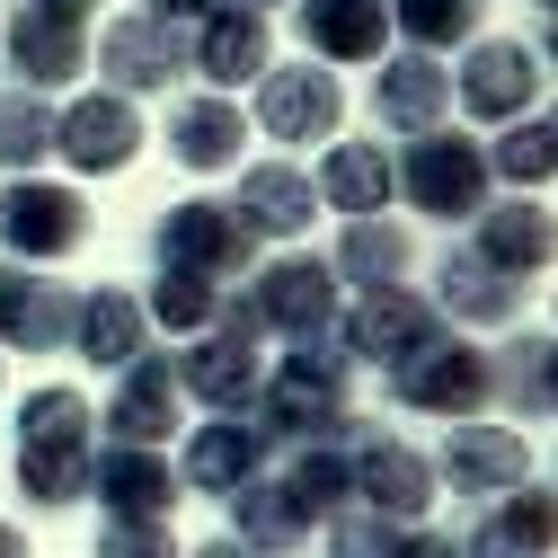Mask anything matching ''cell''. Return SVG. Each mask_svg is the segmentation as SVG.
Returning <instances> with one entry per match:
<instances>
[{
    "label": "cell",
    "instance_id": "35",
    "mask_svg": "<svg viewBox=\"0 0 558 558\" xmlns=\"http://www.w3.org/2000/svg\"><path fill=\"white\" fill-rule=\"evenodd\" d=\"M487 178H506V186L558 178V107H532L523 124H506L497 143H487Z\"/></svg>",
    "mask_w": 558,
    "mask_h": 558
},
{
    "label": "cell",
    "instance_id": "17",
    "mask_svg": "<svg viewBox=\"0 0 558 558\" xmlns=\"http://www.w3.org/2000/svg\"><path fill=\"white\" fill-rule=\"evenodd\" d=\"M89 497L107 506V523H169V506L186 497V487H178V470L160 452L107 444V452H89Z\"/></svg>",
    "mask_w": 558,
    "mask_h": 558
},
{
    "label": "cell",
    "instance_id": "45",
    "mask_svg": "<svg viewBox=\"0 0 558 558\" xmlns=\"http://www.w3.org/2000/svg\"><path fill=\"white\" fill-rule=\"evenodd\" d=\"M240 10H266V0H240Z\"/></svg>",
    "mask_w": 558,
    "mask_h": 558
},
{
    "label": "cell",
    "instance_id": "25",
    "mask_svg": "<svg viewBox=\"0 0 558 558\" xmlns=\"http://www.w3.org/2000/svg\"><path fill=\"white\" fill-rule=\"evenodd\" d=\"M72 311H81V293L53 284V275H0V345H19V355L72 345Z\"/></svg>",
    "mask_w": 558,
    "mask_h": 558
},
{
    "label": "cell",
    "instance_id": "23",
    "mask_svg": "<svg viewBox=\"0 0 558 558\" xmlns=\"http://www.w3.org/2000/svg\"><path fill=\"white\" fill-rule=\"evenodd\" d=\"M178 364L169 355H133L124 373H116V399H107V426H116V444H143V452H160V435L178 426Z\"/></svg>",
    "mask_w": 558,
    "mask_h": 558
},
{
    "label": "cell",
    "instance_id": "33",
    "mask_svg": "<svg viewBox=\"0 0 558 558\" xmlns=\"http://www.w3.org/2000/svg\"><path fill=\"white\" fill-rule=\"evenodd\" d=\"M487 27V0H390V36H408V53H452V45H478Z\"/></svg>",
    "mask_w": 558,
    "mask_h": 558
},
{
    "label": "cell",
    "instance_id": "20",
    "mask_svg": "<svg viewBox=\"0 0 558 558\" xmlns=\"http://www.w3.org/2000/svg\"><path fill=\"white\" fill-rule=\"evenodd\" d=\"M523 293H532V284L497 275V266H487V257L461 240V248H444V257H435V293H426V302H435V319L497 328V319H514V311H523Z\"/></svg>",
    "mask_w": 558,
    "mask_h": 558
},
{
    "label": "cell",
    "instance_id": "4",
    "mask_svg": "<svg viewBox=\"0 0 558 558\" xmlns=\"http://www.w3.org/2000/svg\"><path fill=\"white\" fill-rule=\"evenodd\" d=\"M399 204H416L426 222H478L497 204V178H487V143L470 133H416L408 151H390Z\"/></svg>",
    "mask_w": 558,
    "mask_h": 558
},
{
    "label": "cell",
    "instance_id": "11",
    "mask_svg": "<svg viewBox=\"0 0 558 558\" xmlns=\"http://www.w3.org/2000/svg\"><path fill=\"white\" fill-rule=\"evenodd\" d=\"M345 116V89L319 72V62H266L257 72V124L248 133H275V143H319V133H337Z\"/></svg>",
    "mask_w": 558,
    "mask_h": 558
},
{
    "label": "cell",
    "instance_id": "29",
    "mask_svg": "<svg viewBox=\"0 0 558 558\" xmlns=\"http://www.w3.org/2000/svg\"><path fill=\"white\" fill-rule=\"evenodd\" d=\"M72 345L89 364H107V373H124L133 355L151 345V319H143V293H124V284H98V293H81V311H72Z\"/></svg>",
    "mask_w": 558,
    "mask_h": 558
},
{
    "label": "cell",
    "instance_id": "37",
    "mask_svg": "<svg viewBox=\"0 0 558 558\" xmlns=\"http://www.w3.org/2000/svg\"><path fill=\"white\" fill-rule=\"evenodd\" d=\"M143 319H151V328H169V337H204V328L222 319V284H195V275H151Z\"/></svg>",
    "mask_w": 558,
    "mask_h": 558
},
{
    "label": "cell",
    "instance_id": "34",
    "mask_svg": "<svg viewBox=\"0 0 558 558\" xmlns=\"http://www.w3.org/2000/svg\"><path fill=\"white\" fill-rule=\"evenodd\" d=\"M328 558H461V541L452 532H399V523H373L345 506L328 523Z\"/></svg>",
    "mask_w": 558,
    "mask_h": 558
},
{
    "label": "cell",
    "instance_id": "5",
    "mask_svg": "<svg viewBox=\"0 0 558 558\" xmlns=\"http://www.w3.org/2000/svg\"><path fill=\"white\" fill-rule=\"evenodd\" d=\"M390 399L408 416H452V426H470V416L497 399V364H487V345H461L444 328V337L416 345V355L390 364Z\"/></svg>",
    "mask_w": 558,
    "mask_h": 558
},
{
    "label": "cell",
    "instance_id": "21",
    "mask_svg": "<svg viewBox=\"0 0 558 558\" xmlns=\"http://www.w3.org/2000/svg\"><path fill=\"white\" fill-rule=\"evenodd\" d=\"M558 549V487H506L461 541V558H549Z\"/></svg>",
    "mask_w": 558,
    "mask_h": 558
},
{
    "label": "cell",
    "instance_id": "43",
    "mask_svg": "<svg viewBox=\"0 0 558 558\" xmlns=\"http://www.w3.org/2000/svg\"><path fill=\"white\" fill-rule=\"evenodd\" d=\"M195 558H248V549L240 541H214V549H195Z\"/></svg>",
    "mask_w": 558,
    "mask_h": 558
},
{
    "label": "cell",
    "instance_id": "18",
    "mask_svg": "<svg viewBox=\"0 0 558 558\" xmlns=\"http://www.w3.org/2000/svg\"><path fill=\"white\" fill-rule=\"evenodd\" d=\"M275 62V36H266V10H240V0H222V10H204L195 36H186V72L214 81V98H231L240 81H257Z\"/></svg>",
    "mask_w": 558,
    "mask_h": 558
},
{
    "label": "cell",
    "instance_id": "10",
    "mask_svg": "<svg viewBox=\"0 0 558 558\" xmlns=\"http://www.w3.org/2000/svg\"><path fill=\"white\" fill-rule=\"evenodd\" d=\"M89 240V204L81 186H45V178H10L0 186V248L10 257H72Z\"/></svg>",
    "mask_w": 558,
    "mask_h": 558
},
{
    "label": "cell",
    "instance_id": "7",
    "mask_svg": "<svg viewBox=\"0 0 558 558\" xmlns=\"http://www.w3.org/2000/svg\"><path fill=\"white\" fill-rule=\"evenodd\" d=\"M151 257H160V275L240 284L248 257H257V240H248V222L231 214V204H178V214H160V231H151Z\"/></svg>",
    "mask_w": 558,
    "mask_h": 558
},
{
    "label": "cell",
    "instance_id": "28",
    "mask_svg": "<svg viewBox=\"0 0 558 558\" xmlns=\"http://www.w3.org/2000/svg\"><path fill=\"white\" fill-rule=\"evenodd\" d=\"M240 151H248V116H240L231 98L204 89V98H178V107H169V160H178V169L214 178V169H231Z\"/></svg>",
    "mask_w": 558,
    "mask_h": 558
},
{
    "label": "cell",
    "instance_id": "3",
    "mask_svg": "<svg viewBox=\"0 0 558 558\" xmlns=\"http://www.w3.org/2000/svg\"><path fill=\"white\" fill-rule=\"evenodd\" d=\"M89 399L81 390H27L19 399V487L36 506H72V497H89Z\"/></svg>",
    "mask_w": 558,
    "mask_h": 558
},
{
    "label": "cell",
    "instance_id": "30",
    "mask_svg": "<svg viewBox=\"0 0 558 558\" xmlns=\"http://www.w3.org/2000/svg\"><path fill=\"white\" fill-rule=\"evenodd\" d=\"M311 195H319V204H337V214H355V222H373L381 204H399V178H390V143H337V151L319 160Z\"/></svg>",
    "mask_w": 558,
    "mask_h": 558
},
{
    "label": "cell",
    "instance_id": "47",
    "mask_svg": "<svg viewBox=\"0 0 558 558\" xmlns=\"http://www.w3.org/2000/svg\"><path fill=\"white\" fill-rule=\"evenodd\" d=\"M72 10H89V0H72Z\"/></svg>",
    "mask_w": 558,
    "mask_h": 558
},
{
    "label": "cell",
    "instance_id": "8",
    "mask_svg": "<svg viewBox=\"0 0 558 558\" xmlns=\"http://www.w3.org/2000/svg\"><path fill=\"white\" fill-rule=\"evenodd\" d=\"M426 337H444V319H435V302L416 293V284H381V293H364L355 311H337V355L345 364H399V355H416Z\"/></svg>",
    "mask_w": 558,
    "mask_h": 558
},
{
    "label": "cell",
    "instance_id": "42",
    "mask_svg": "<svg viewBox=\"0 0 558 558\" xmlns=\"http://www.w3.org/2000/svg\"><path fill=\"white\" fill-rule=\"evenodd\" d=\"M0 558H27V541H19V532H10V523H0Z\"/></svg>",
    "mask_w": 558,
    "mask_h": 558
},
{
    "label": "cell",
    "instance_id": "24",
    "mask_svg": "<svg viewBox=\"0 0 558 558\" xmlns=\"http://www.w3.org/2000/svg\"><path fill=\"white\" fill-rule=\"evenodd\" d=\"M293 27L319 53V72L328 62H381L390 53V0H302Z\"/></svg>",
    "mask_w": 558,
    "mask_h": 558
},
{
    "label": "cell",
    "instance_id": "13",
    "mask_svg": "<svg viewBox=\"0 0 558 558\" xmlns=\"http://www.w3.org/2000/svg\"><path fill=\"white\" fill-rule=\"evenodd\" d=\"M169 364H178V399L214 408V416H248L257 408V381H266L257 337H240V328H204L186 355H169Z\"/></svg>",
    "mask_w": 558,
    "mask_h": 558
},
{
    "label": "cell",
    "instance_id": "46",
    "mask_svg": "<svg viewBox=\"0 0 558 558\" xmlns=\"http://www.w3.org/2000/svg\"><path fill=\"white\" fill-rule=\"evenodd\" d=\"M541 10H549V19H558V0H541Z\"/></svg>",
    "mask_w": 558,
    "mask_h": 558
},
{
    "label": "cell",
    "instance_id": "1",
    "mask_svg": "<svg viewBox=\"0 0 558 558\" xmlns=\"http://www.w3.org/2000/svg\"><path fill=\"white\" fill-rule=\"evenodd\" d=\"M248 416L275 444H345L364 426V416H355V364H345L337 345H293V355L257 381Z\"/></svg>",
    "mask_w": 558,
    "mask_h": 558
},
{
    "label": "cell",
    "instance_id": "32",
    "mask_svg": "<svg viewBox=\"0 0 558 558\" xmlns=\"http://www.w3.org/2000/svg\"><path fill=\"white\" fill-rule=\"evenodd\" d=\"M311 532H319V523L302 514V497H293V487L275 478V470H266L257 487H240V497H231V541H240L248 558H284V549H293V541H311Z\"/></svg>",
    "mask_w": 558,
    "mask_h": 558
},
{
    "label": "cell",
    "instance_id": "44",
    "mask_svg": "<svg viewBox=\"0 0 558 558\" xmlns=\"http://www.w3.org/2000/svg\"><path fill=\"white\" fill-rule=\"evenodd\" d=\"M549 408H558V355H549Z\"/></svg>",
    "mask_w": 558,
    "mask_h": 558
},
{
    "label": "cell",
    "instance_id": "12",
    "mask_svg": "<svg viewBox=\"0 0 558 558\" xmlns=\"http://www.w3.org/2000/svg\"><path fill=\"white\" fill-rule=\"evenodd\" d=\"M452 98H461L478 124H523V116L541 107V53L514 45V36H478L470 62H461V81H452Z\"/></svg>",
    "mask_w": 558,
    "mask_h": 558
},
{
    "label": "cell",
    "instance_id": "39",
    "mask_svg": "<svg viewBox=\"0 0 558 558\" xmlns=\"http://www.w3.org/2000/svg\"><path fill=\"white\" fill-rule=\"evenodd\" d=\"M89 558H186V549L169 541V523H98Z\"/></svg>",
    "mask_w": 558,
    "mask_h": 558
},
{
    "label": "cell",
    "instance_id": "22",
    "mask_svg": "<svg viewBox=\"0 0 558 558\" xmlns=\"http://www.w3.org/2000/svg\"><path fill=\"white\" fill-rule=\"evenodd\" d=\"M81 10H10V62H19V89H62V81H81Z\"/></svg>",
    "mask_w": 558,
    "mask_h": 558
},
{
    "label": "cell",
    "instance_id": "27",
    "mask_svg": "<svg viewBox=\"0 0 558 558\" xmlns=\"http://www.w3.org/2000/svg\"><path fill=\"white\" fill-rule=\"evenodd\" d=\"M470 248L497 266V275L532 284V275L558 257V214H549V204H487V214H478V231H470Z\"/></svg>",
    "mask_w": 558,
    "mask_h": 558
},
{
    "label": "cell",
    "instance_id": "2",
    "mask_svg": "<svg viewBox=\"0 0 558 558\" xmlns=\"http://www.w3.org/2000/svg\"><path fill=\"white\" fill-rule=\"evenodd\" d=\"M240 337H293V345H328L337 337V275L328 257H275L257 275H240V293H222V319Z\"/></svg>",
    "mask_w": 558,
    "mask_h": 558
},
{
    "label": "cell",
    "instance_id": "40",
    "mask_svg": "<svg viewBox=\"0 0 558 558\" xmlns=\"http://www.w3.org/2000/svg\"><path fill=\"white\" fill-rule=\"evenodd\" d=\"M204 10H222V0H143V19H169V27H186V19H204Z\"/></svg>",
    "mask_w": 558,
    "mask_h": 558
},
{
    "label": "cell",
    "instance_id": "9",
    "mask_svg": "<svg viewBox=\"0 0 558 558\" xmlns=\"http://www.w3.org/2000/svg\"><path fill=\"white\" fill-rule=\"evenodd\" d=\"M89 62L107 72V98H160V89H178V72H186V27H169V19H107L98 27V45H89Z\"/></svg>",
    "mask_w": 558,
    "mask_h": 558
},
{
    "label": "cell",
    "instance_id": "19",
    "mask_svg": "<svg viewBox=\"0 0 558 558\" xmlns=\"http://www.w3.org/2000/svg\"><path fill=\"white\" fill-rule=\"evenodd\" d=\"M444 107H452V72L435 53H381V72H373V124L390 133H444Z\"/></svg>",
    "mask_w": 558,
    "mask_h": 558
},
{
    "label": "cell",
    "instance_id": "36",
    "mask_svg": "<svg viewBox=\"0 0 558 558\" xmlns=\"http://www.w3.org/2000/svg\"><path fill=\"white\" fill-rule=\"evenodd\" d=\"M549 355H558V337H506V355H487L497 364V399L514 416H549Z\"/></svg>",
    "mask_w": 558,
    "mask_h": 558
},
{
    "label": "cell",
    "instance_id": "6",
    "mask_svg": "<svg viewBox=\"0 0 558 558\" xmlns=\"http://www.w3.org/2000/svg\"><path fill=\"white\" fill-rule=\"evenodd\" d=\"M345 487H355V514L416 532V514L435 506V461L399 435H381V426H355L345 435Z\"/></svg>",
    "mask_w": 558,
    "mask_h": 558
},
{
    "label": "cell",
    "instance_id": "41",
    "mask_svg": "<svg viewBox=\"0 0 558 558\" xmlns=\"http://www.w3.org/2000/svg\"><path fill=\"white\" fill-rule=\"evenodd\" d=\"M532 53H541V72H549V62H558V19L541 27V45H532Z\"/></svg>",
    "mask_w": 558,
    "mask_h": 558
},
{
    "label": "cell",
    "instance_id": "38",
    "mask_svg": "<svg viewBox=\"0 0 558 558\" xmlns=\"http://www.w3.org/2000/svg\"><path fill=\"white\" fill-rule=\"evenodd\" d=\"M53 151V107L36 98V89H0V169H36Z\"/></svg>",
    "mask_w": 558,
    "mask_h": 558
},
{
    "label": "cell",
    "instance_id": "16",
    "mask_svg": "<svg viewBox=\"0 0 558 558\" xmlns=\"http://www.w3.org/2000/svg\"><path fill=\"white\" fill-rule=\"evenodd\" d=\"M53 151L72 160L81 178H116L133 151H143V116H133V98H107V89H81L72 107L53 116Z\"/></svg>",
    "mask_w": 558,
    "mask_h": 558
},
{
    "label": "cell",
    "instance_id": "31",
    "mask_svg": "<svg viewBox=\"0 0 558 558\" xmlns=\"http://www.w3.org/2000/svg\"><path fill=\"white\" fill-rule=\"evenodd\" d=\"M408 266H416V231H408V222H390V214L345 222V240H337V257H328V275H337V284H364V293L408 284Z\"/></svg>",
    "mask_w": 558,
    "mask_h": 558
},
{
    "label": "cell",
    "instance_id": "15",
    "mask_svg": "<svg viewBox=\"0 0 558 558\" xmlns=\"http://www.w3.org/2000/svg\"><path fill=\"white\" fill-rule=\"evenodd\" d=\"M426 461H435V478H444V487H461V497H506V487H523V478H532V444H523L514 426H487V416L452 426Z\"/></svg>",
    "mask_w": 558,
    "mask_h": 558
},
{
    "label": "cell",
    "instance_id": "26",
    "mask_svg": "<svg viewBox=\"0 0 558 558\" xmlns=\"http://www.w3.org/2000/svg\"><path fill=\"white\" fill-rule=\"evenodd\" d=\"M231 214L248 222V240H302L319 222V195H311V178L293 160H257L240 178V195H231Z\"/></svg>",
    "mask_w": 558,
    "mask_h": 558
},
{
    "label": "cell",
    "instance_id": "14",
    "mask_svg": "<svg viewBox=\"0 0 558 558\" xmlns=\"http://www.w3.org/2000/svg\"><path fill=\"white\" fill-rule=\"evenodd\" d=\"M275 470V435L257 426V416H204L186 461H178V487H204V497H240V487H257Z\"/></svg>",
    "mask_w": 558,
    "mask_h": 558
}]
</instances>
